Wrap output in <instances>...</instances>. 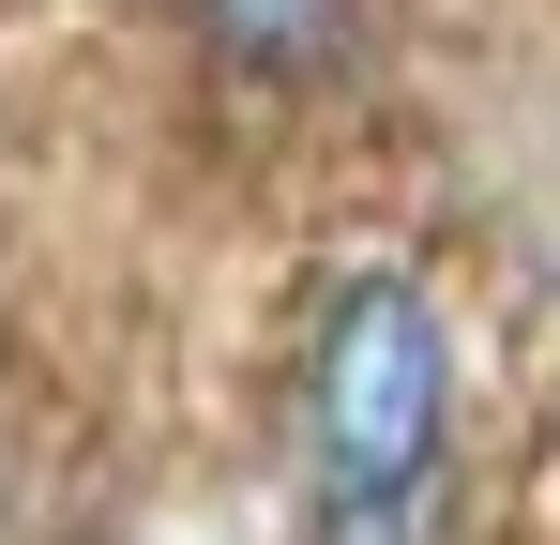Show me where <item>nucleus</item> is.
Listing matches in <instances>:
<instances>
[{
    "instance_id": "f257e3e1",
    "label": "nucleus",
    "mask_w": 560,
    "mask_h": 545,
    "mask_svg": "<svg viewBox=\"0 0 560 545\" xmlns=\"http://www.w3.org/2000/svg\"><path fill=\"white\" fill-rule=\"evenodd\" d=\"M455 500V334L424 272H334L303 334V515H394Z\"/></svg>"
},
{
    "instance_id": "f03ea898",
    "label": "nucleus",
    "mask_w": 560,
    "mask_h": 545,
    "mask_svg": "<svg viewBox=\"0 0 560 545\" xmlns=\"http://www.w3.org/2000/svg\"><path fill=\"white\" fill-rule=\"evenodd\" d=\"M378 15H394V0H183L197 61L243 77V91H334L378 46Z\"/></svg>"
}]
</instances>
